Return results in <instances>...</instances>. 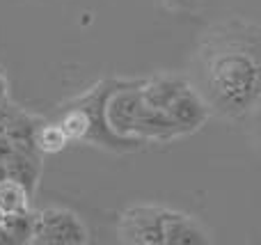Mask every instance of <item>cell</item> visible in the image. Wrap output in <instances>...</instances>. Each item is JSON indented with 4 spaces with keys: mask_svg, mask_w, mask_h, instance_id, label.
Masks as SVG:
<instances>
[{
    "mask_svg": "<svg viewBox=\"0 0 261 245\" xmlns=\"http://www.w3.org/2000/svg\"><path fill=\"white\" fill-rule=\"evenodd\" d=\"M188 85H190V80H186L184 76L161 73V76H153V78H149V80L142 83V96L149 105L165 110L167 105L176 99V94Z\"/></svg>",
    "mask_w": 261,
    "mask_h": 245,
    "instance_id": "cell-7",
    "label": "cell"
},
{
    "mask_svg": "<svg viewBox=\"0 0 261 245\" xmlns=\"http://www.w3.org/2000/svg\"><path fill=\"white\" fill-rule=\"evenodd\" d=\"M7 90H9V85H7V78H5V73L0 71V105L7 101Z\"/></svg>",
    "mask_w": 261,
    "mask_h": 245,
    "instance_id": "cell-10",
    "label": "cell"
},
{
    "mask_svg": "<svg viewBox=\"0 0 261 245\" xmlns=\"http://www.w3.org/2000/svg\"><path fill=\"white\" fill-rule=\"evenodd\" d=\"M32 243L41 245H83L90 241L87 227L69 209H44L32 220Z\"/></svg>",
    "mask_w": 261,
    "mask_h": 245,
    "instance_id": "cell-2",
    "label": "cell"
},
{
    "mask_svg": "<svg viewBox=\"0 0 261 245\" xmlns=\"http://www.w3.org/2000/svg\"><path fill=\"white\" fill-rule=\"evenodd\" d=\"M165 211V206L153 204H140L126 209L117 225L119 241L133 245H165V234H163Z\"/></svg>",
    "mask_w": 261,
    "mask_h": 245,
    "instance_id": "cell-3",
    "label": "cell"
},
{
    "mask_svg": "<svg viewBox=\"0 0 261 245\" xmlns=\"http://www.w3.org/2000/svg\"><path fill=\"white\" fill-rule=\"evenodd\" d=\"M130 135L144 142H167V140H174V138H181L184 131L172 122V117L165 110L153 108V105H149L144 101L142 110H140L138 119L133 124V133Z\"/></svg>",
    "mask_w": 261,
    "mask_h": 245,
    "instance_id": "cell-5",
    "label": "cell"
},
{
    "mask_svg": "<svg viewBox=\"0 0 261 245\" xmlns=\"http://www.w3.org/2000/svg\"><path fill=\"white\" fill-rule=\"evenodd\" d=\"M195 87L211 113L241 117L261 103V28L243 21L216 25L195 55Z\"/></svg>",
    "mask_w": 261,
    "mask_h": 245,
    "instance_id": "cell-1",
    "label": "cell"
},
{
    "mask_svg": "<svg viewBox=\"0 0 261 245\" xmlns=\"http://www.w3.org/2000/svg\"><path fill=\"white\" fill-rule=\"evenodd\" d=\"M32 142H35V147L39 151H44V154H58V151H62L71 140L67 138L64 128L55 122V124H44V126L37 128Z\"/></svg>",
    "mask_w": 261,
    "mask_h": 245,
    "instance_id": "cell-9",
    "label": "cell"
},
{
    "mask_svg": "<svg viewBox=\"0 0 261 245\" xmlns=\"http://www.w3.org/2000/svg\"><path fill=\"white\" fill-rule=\"evenodd\" d=\"M165 113L170 115L172 122L184 131V135H190V133L199 131V128L206 124V119L211 117V108H208V103L204 101V96L199 94L193 83L176 94V99L167 105Z\"/></svg>",
    "mask_w": 261,
    "mask_h": 245,
    "instance_id": "cell-4",
    "label": "cell"
},
{
    "mask_svg": "<svg viewBox=\"0 0 261 245\" xmlns=\"http://www.w3.org/2000/svg\"><path fill=\"white\" fill-rule=\"evenodd\" d=\"M165 245H206L211 243L206 229L195 218L181 213V211H165V223H163Z\"/></svg>",
    "mask_w": 261,
    "mask_h": 245,
    "instance_id": "cell-6",
    "label": "cell"
},
{
    "mask_svg": "<svg viewBox=\"0 0 261 245\" xmlns=\"http://www.w3.org/2000/svg\"><path fill=\"white\" fill-rule=\"evenodd\" d=\"M28 200H30V193L23 183H18L12 177L0 179V213L3 215L25 213Z\"/></svg>",
    "mask_w": 261,
    "mask_h": 245,
    "instance_id": "cell-8",
    "label": "cell"
},
{
    "mask_svg": "<svg viewBox=\"0 0 261 245\" xmlns=\"http://www.w3.org/2000/svg\"><path fill=\"white\" fill-rule=\"evenodd\" d=\"M257 108H261V103L257 105ZM259 131H261V110H259Z\"/></svg>",
    "mask_w": 261,
    "mask_h": 245,
    "instance_id": "cell-11",
    "label": "cell"
}]
</instances>
